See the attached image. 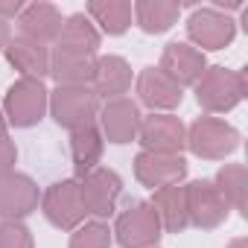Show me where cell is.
<instances>
[{
    "mask_svg": "<svg viewBox=\"0 0 248 248\" xmlns=\"http://www.w3.org/2000/svg\"><path fill=\"white\" fill-rule=\"evenodd\" d=\"M99 123H102L99 135L108 138V143H132L140 132V111L126 96L108 99L105 108L99 111Z\"/></svg>",
    "mask_w": 248,
    "mask_h": 248,
    "instance_id": "obj_13",
    "label": "cell"
},
{
    "mask_svg": "<svg viewBox=\"0 0 248 248\" xmlns=\"http://www.w3.org/2000/svg\"><path fill=\"white\" fill-rule=\"evenodd\" d=\"M93 70H96V59L93 56H82V53H64L56 50L50 56V73L59 85H91L93 82Z\"/></svg>",
    "mask_w": 248,
    "mask_h": 248,
    "instance_id": "obj_21",
    "label": "cell"
},
{
    "mask_svg": "<svg viewBox=\"0 0 248 248\" xmlns=\"http://www.w3.org/2000/svg\"><path fill=\"white\" fill-rule=\"evenodd\" d=\"M50 105L47 88L41 85V79H18L9 91H6V117L12 126L27 129L44 117Z\"/></svg>",
    "mask_w": 248,
    "mask_h": 248,
    "instance_id": "obj_5",
    "label": "cell"
},
{
    "mask_svg": "<svg viewBox=\"0 0 248 248\" xmlns=\"http://www.w3.org/2000/svg\"><path fill=\"white\" fill-rule=\"evenodd\" d=\"M187 190V216L190 225L196 228H219L228 219L231 204L219 196L213 181H193L184 187Z\"/></svg>",
    "mask_w": 248,
    "mask_h": 248,
    "instance_id": "obj_8",
    "label": "cell"
},
{
    "mask_svg": "<svg viewBox=\"0 0 248 248\" xmlns=\"http://www.w3.org/2000/svg\"><path fill=\"white\" fill-rule=\"evenodd\" d=\"M213 187L219 190V196L233 204L239 213H245V190H248V172L242 164H225L213 181Z\"/></svg>",
    "mask_w": 248,
    "mask_h": 248,
    "instance_id": "obj_25",
    "label": "cell"
},
{
    "mask_svg": "<svg viewBox=\"0 0 248 248\" xmlns=\"http://www.w3.org/2000/svg\"><path fill=\"white\" fill-rule=\"evenodd\" d=\"M99 47V32L93 30L88 15H70L62 24V32L56 38V50L64 53H82V56H93Z\"/></svg>",
    "mask_w": 248,
    "mask_h": 248,
    "instance_id": "obj_20",
    "label": "cell"
},
{
    "mask_svg": "<svg viewBox=\"0 0 248 248\" xmlns=\"http://www.w3.org/2000/svg\"><path fill=\"white\" fill-rule=\"evenodd\" d=\"M9 44V24L0 18V47H6Z\"/></svg>",
    "mask_w": 248,
    "mask_h": 248,
    "instance_id": "obj_30",
    "label": "cell"
},
{
    "mask_svg": "<svg viewBox=\"0 0 248 248\" xmlns=\"http://www.w3.org/2000/svg\"><path fill=\"white\" fill-rule=\"evenodd\" d=\"M70 155H73V170L79 178L96 170L102 158V135L96 132V126L70 132Z\"/></svg>",
    "mask_w": 248,
    "mask_h": 248,
    "instance_id": "obj_22",
    "label": "cell"
},
{
    "mask_svg": "<svg viewBox=\"0 0 248 248\" xmlns=\"http://www.w3.org/2000/svg\"><path fill=\"white\" fill-rule=\"evenodd\" d=\"M79 193H82V204H85V213H93V216H111L114 213V204L123 193V181L114 170H102L96 167L93 172L82 175L79 181Z\"/></svg>",
    "mask_w": 248,
    "mask_h": 248,
    "instance_id": "obj_7",
    "label": "cell"
},
{
    "mask_svg": "<svg viewBox=\"0 0 248 248\" xmlns=\"http://www.w3.org/2000/svg\"><path fill=\"white\" fill-rule=\"evenodd\" d=\"M38 207V187L30 175L6 172L0 175V219L18 222L21 216H30Z\"/></svg>",
    "mask_w": 248,
    "mask_h": 248,
    "instance_id": "obj_10",
    "label": "cell"
},
{
    "mask_svg": "<svg viewBox=\"0 0 248 248\" xmlns=\"http://www.w3.org/2000/svg\"><path fill=\"white\" fill-rule=\"evenodd\" d=\"M41 210L44 216L62 228V231H73L82 225L85 219V204H82V193H79V181H56L44 199H41Z\"/></svg>",
    "mask_w": 248,
    "mask_h": 248,
    "instance_id": "obj_6",
    "label": "cell"
},
{
    "mask_svg": "<svg viewBox=\"0 0 248 248\" xmlns=\"http://www.w3.org/2000/svg\"><path fill=\"white\" fill-rule=\"evenodd\" d=\"M175 85H196L202 79V73L207 70V62H204V53L184 44V41H172L164 47V56H161V67Z\"/></svg>",
    "mask_w": 248,
    "mask_h": 248,
    "instance_id": "obj_14",
    "label": "cell"
},
{
    "mask_svg": "<svg viewBox=\"0 0 248 248\" xmlns=\"http://www.w3.org/2000/svg\"><path fill=\"white\" fill-rule=\"evenodd\" d=\"M152 207L161 219V228H167L170 233H178L190 225V216H187V190L181 184H170V187H161L155 190V199H152Z\"/></svg>",
    "mask_w": 248,
    "mask_h": 248,
    "instance_id": "obj_18",
    "label": "cell"
},
{
    "mask_svg": "<svg viewBox=\"0 0 248 248\" xmlns=\"http://www.w3.org/2000/svg\"><path fill=\"white\" fill-rule=\"evenodd\" d=\"M132 88V67L120 56H99L93 70V93L105 99H120Z\"/></svg>",
    "mask_w": 248,
    "mask_h": 248,
    "instance_id": "obj_16",
    "label": "cell"
},
{
    "mask_svg": "<svg viewBox=\"0 0 248 248\" xmlns=\"http://www.w3.org/2000/svg\"><path fill=\"white\" fill-rule=\"evenodd\" d=\"M6 59L15 70L24 73V79H41L44 73H50V53L44 44L32 41V38H9V44L3 47Z\"/></svg>",
    "mask_w": 248,
    "mask_h": 248,
    "instance_id": "obj_17",
    "label": "cell"
},
{
    "mask_svg": "<svg viewBox=\"0 0 248 248\" xmlns=\"http://www.w3.org/2000/svg\"><path fill=\"white\" fill-rule=\"evenodd\" d=\"M21 9H24V6L18 3V0H15V3H0V18H3V21H9V18H15Z\"/></svg>",
    "mask_w": 248,
    "mask_h": 248,
    "instance_id": "obj_29",
    "label": "cell"
},
{
    "mask_svg": "<svg viewBox=\"0 0 248 248\" xmlns=\"http://www.w3.org/2000/svg\"><path fill=\"white\" fill-rule=\"evenodd\" d=\"M62 15L56 6L50 3H32L21 12V32L24 38H32L38 44H47V41H56L59 32H62Z\"/></svg>",
    "mask_w": 248,
    "mask_h": 248,
    "instance_id": "obj_19",
    "label": "cell"
},
{
    "mask_svg": "<svg viewBox=\"0 0 248 248\" xmlns=\"http://www.w3.org/2000/svg\"><path fill=\"white\" fill-rule=\"evenodd\" d=\"M15 158H18V149H15V143L9 140V135H3V138H0V175L12 172Z\"/></svg>",
    "mask_w": 248,
    "mask_h": 248,
    "instance_id": "obj_28",
    "label": "cell"
},
{
    "mask_svg": "<svg viewBox=\"0 0 248 248\" xmlns=\"http://www.w3.org/2000/svg\"><path fill=\"white\" fill-rule=\"evenodd\" d=\"M114 233L123 248H152L161 239V219L152 204L135 202L126 213H120Z\"/></svg>",
    "mask_w": 248,
    "mask_h": 248,
    "instance_id": "obj_4",
    "label": "cell"
},
{
    "mask_svg": "<svg viewBox=\"0 0 248 248\" xmlns=\"http://www.w3.org/2000/svg\"><path fill=\"white\" fill-rule=\"evenodd\" d=\"M132 15L138 18V27L143 32H167L178 15H181V3H170V0H143V3H135L132 6Z\"/></svg>",
    "mask_w": 248,
    "mask_h": 248,
    "instance_id": "obj_23",
    "label": "cell"
},
{
    "mask_svg": "<svg viewBox=\"0 0 248 248\" xmlns=\"http://www.w3.org/2000/svg\"><path fill=\"white\" fill-rule=\"evenodd\" d=\"M140 143L146 146V152H167V155H181V149L187 146V132L184 123L172 114H152L146 120H140Z\"/></svg>",
    "mask_w": 248,
    "mask_h": 248,
    "instance_id": "obj_9",
    "label": "cell"
},
{
    "mask_svg": "<svg viewBox=\"0 0 248 248\" xmlns=\"http://www.w3.org/2000/svg\"><path fill=\"white\" fill-rule=\"evenodd\" d=\"M138 93H140V102L149 105L152 111H167V108H175L181 105L184 93H181V85H175L164 70L158 67H143L140 76H138Z\"/></svg>",
    "mask_w": 248,
    "mask_h": 248,
    "instance_id": "obj_15",
    "label": "cell"
},
{
    "mask_svg": "<svg viewBox=\"0 0 248 248\" xmlns=\"http://www.w3.org/2000/svg\"><path fill=\"white\" fill-rule=\"evenodd\" d=\"M135 175L140 184L161 190L170 184H178L187 175V161L181 155H167V152H140L135 158Z\"/></svg>",
    "mask_w": 248,
    "mask_h": 248,
    "instance_id": "obj_11",
    "label": "cell"
},
{
    "mask_svg": "<svg viewBox=\"0 0 248 248\" xmlns=\"http://www.w3.org/2000/svg\"><path fill=\"white\" fill-rule=\"evenodd\" d=\"M3 135H6V117L0 114V138H3Z\"/></svg>",
    "mask_w": 248,
    "mask_h": 248,
    "instance_id": "obj_32",
    "label": "cell"
},
{
    "mask_svg": "<svg viewBox=\"0 0 248 248\" xmlns=\"http://www.w3.org/2000/svg\"><path fill=\"white\" fill-rule=\"evenodd\" d=\"M0 248H32L30 228L21 222H0Z\"/></svg>",
    "mask_w": 248,
    "mask_h": 248,
    "instance_id": "obj_27",
    "label": "cell"
},
{
    "mask_svg": "<svg viewBox=\"0 0 248 248\" xmlns=\"http://www.w3.org/2000/svg\"><path fill=\"white\" fill-rule=\"evenodd\" d=\"M245 73L228 67H207L196 82V99L204 111H231L245 96Z\"/></svg>",
    "mask_w": 248,
    "mask_h": 248,
    "instance_id": "obj_2",
    "label": "cell"
},
{
    "mask_svg": "<svg viewBox=\"0 0 248 248\" xmlns=\"http://www.w3.org/2000/svg\"><path fill=\"white\" fill-rule=\"evenodd\" d=\"M187 146L199 158L222 161L239 146V132L219 117H199L187 132Z\"/></svg>",
    "mask_w": 248,
    "mask_h": 248,
    "instance_id": "obj_3",
    "label": "cell"
},
{
    "mask_svg": "<svg viewBox=\"0 0 248 248\" xmlns=\"http://www.w3.org/2000/svg\"><path fill=\"white\" fill-rule=\"evenodd\" d=\"M228 248H248V239H245V236H236V239L228 242Z\"/></svg>",
    "mask_w": 248,
    "mask_h": 248,
    "instance_id": "obj_31",
    "label": "cell"
},
{
    "mask_svg": "<svg viewBox=\"0 0 248 248\" xmlns=\"http://www.w3.org/2000/svg\"><path fill=\"white\" fill-rule=\"evenodd\" d=\"M50 111L59 126L70 132L88 129L99 117V96L88 85H59L50 96Z\"/></svg>",
    "mask_w": 248,
    "mask_h": 248,
    "instance_id": "obj_1",
    "label": "cell"
},
{
    "mask_svg": "<svg viewBox=\"0 0 248 248\" xmlns=\"http://www.w3.org/2000/svg\"><path fill=\"white\" fill-rule=\"evenodd\" d=\"M88 15L108 35H123L132 24V3L126 0H108V3H88Z\"/></svg>",
    "mask_w": 248,
    "mask_h": 248,
    "instance_id": "obj_24",
    "label": "cell"
},
{
    "mask_svg": "<svg viewBox=\"0 0 248 248\" xmlns=\"http://www.w3.org/2000/svg\"><path fill=\"white\" fill-rule=\"evenodd\" d=\"M187 32H190V38H193L202 50H222V47H228V44L233 41L236 27H233V21H231L228 15H222V12H216V9L210 6V9H196V12L190 15ZM199 47H196V50H199Z\"/></svg>",
    "mask_w": 248,
    "mask_h": 248,
    "instance_id": "obj_12",
    "label": "cell"
},
{
    "mask_svg": "<svg viewBox=\"0 0 248 248\" xmlns=\"http://www.w3.org/2000/svg\"><path fill=\"white\" fill-rule=\"evenodd\" d=\"M70 248H111V228L105 222H88L76 228Z\"/></svg>",
    "mask_w": 248,
    "mask_h": 248,
    "instance_id": "obj_26",
    "label": "cell"
}]
</instances>
